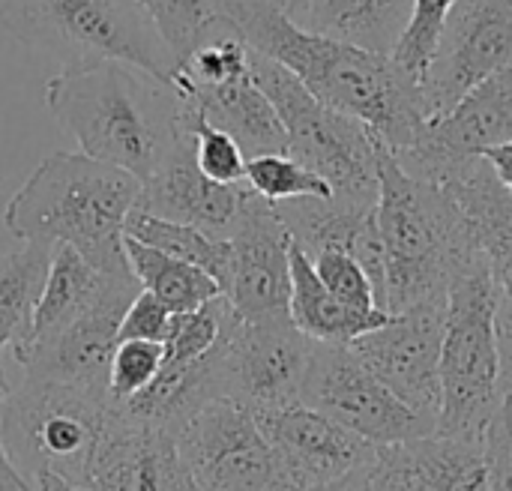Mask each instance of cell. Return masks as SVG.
Wrapping results in <instances>:
<instances>
[{
	"mask_svg": "<svg viewBox=\"0 0 512 491\" xmlns=\"http://www.w3.org/2000/svg\"><path fill=\"white\" fill-rule=\"evenodd\" d=\"M252 414L306 491H318L345 480L348 474L372 462L378 450L303 402L261 408Z\"/></svg>",
	"mask_w": 512,
	"mask_h": 491,
	"instance_id": "17",
	"label": "cell"
},
{
	"mask_svg": "<svg viewBox=\"0 0 512 491\" xmlns=\"http://www.w3.org/2000/svg\"><path fill=\"white\" fill-rule=\"evenodd\" d=\"M249 75L285 126L288 156L318 171L333 186V198L378 204V162L384 153L378 135L366 123L324 105L294 72L255 48H249Z\"/></svg>",
	"mask_w": 512,
	"mask_h": 491,
	"instance_id": "7",
	"label": "cell"
},
{
	"mask_svg": "<svg viewBox=\"0 0 512 491\" xmlns=\"http://www.w3.org/2000/svg\"><path fill=\"white\" fill-rule=\"evenodd\" d=\"M315 342L303 336L291 315L243 321L231 315L216 342L219 399H231L249 411L300 402V387Z\"/></svg>",
	"mask_w": 512,
	"mask_h": 491,
	"instance_id": "11",
	"label": "cell"
},
{
	"mask_svg": "<svg viewBox=\"0 0 512 491\" xmlns=\"http://www.w3.org/2000/svg\"><path fill=\"white\" fill-rule=\"evenodd\" d=\"M246 183H216L192 159V144H183L150 180L141 183L138 210L159 219L195 225L213 237H228L240 207Z\"/></svg>",
	"mask_w": 512,
	"mask_h": 491,
	"instance_id": "19",
	"label": "cell"
},
{
	"mask_svg": "<svg viewBox=\"0 0 512 491\" xmlns=\"http://www.w3.org/2000/svg\"><path fill=\"white\" fill-rule=\"evenodd\" d=\"M177 90L204 114L207 123L225 129L246 159L261 153H288L285 126L249 72L222 84H180Z\"/></svg>",
	"mask_w": 512,
	"mask_h": 491,
	"instance_id": "20",
	"label": "cell"
},
{
	"mask_svg": "<svg viewBox=\"0 0 512 491\" xmlns=\"http://www.w3.org/2000/svg\"><path fill=\"white\" fill-rule=\"evenodd\" d=\"M108 276H114V273H99L72 246H57L48 276H45V285H42V297L33 312V330H30V342H27L24 354L36 345L48 342L51 336H57L66 324H72L102 294ZM24 354L15 363H21Z\"/></svg>",
	"mask_w": 512,
	"mask_h": 491,
	"instance_id": "24",
	"label": "cell"
},
{
	"mask_svg": "<svg viewBox=\"0 0 512 491\" xmlns=\"http://www.w3.org/2000/svg\"><path fill=\"white\" fill-rule=\"evenodd\" d=\"M312 267L318 273V279L327 285V291L342 300L345 306L351 309H381L378 300H375V288H372V279L366 276V270L348 255V252H339V249H327V252H318L312 258Z\"/></svg>",
	"mask_w": 512,
	"mask_h": 491,
	"instance_id": "34",
	"label": "cell"
},
{
	"mask_svg": "<svg viewBox=\"0 0 512 491\" xmlns=\"http://www.w3.org/2000/svg\"><path fill=\"white\" fill-rule=\"evenodd\" d=\"M138 291L141 285L132 270L108 276L102 294L72 324L24 354L18 363L24 375L72 384L108 399V369L120 345V321Z\"/></svg>",
	"mask_w": 512,
	"mask_h": 491,
	"instance_id": "15",
	"label": "cell"
},
{
	"mask_svg": "<svg viewBox=\"0 0 512 491\" xmlns=\"http://www.w3.org/2000/svg\"><path fill=\"white\" fill-rule=\"evenodd\" d=\"M231 315H234V309H231V303L222 294L213 297V300H207L204 306H198L192 312L174 315L171 318V327H168V336L162 342L165 363L183 366V363L201 360L207 351H213V345L225 333Z\"/></svg>",
	"mask_w": 512,
	"mask_h": 491,
	"instance_id": "31",
	"label": "cell"
},
{
	"mask_svg": "<svg viewBox=\"0 0 512 491\" xmlns=\"http://www.w3.org/2000/svg\"><path fill=\"white\" fill-rule=\"evenodd\" d=\"M165 348L162 342L123 339L111 357L108 369V402H123L141 393L162 369Z\"/></svg>",
	"mask_w": 512,
	"mask_h": 491,
	"instance_id": "33",
	"label": "cell"
},
{
	"mask_svg": "<svg viewBox=\"0 0 512 491\" xmlns=\"http://www.w3.org/2000/svg\"><path fill=\"white\" fill-rule=\"evenodd\" d=\"M288 315L294 327L321 345H351L369 330H378L390 312L384 309H351L336 300L318 279L312 258L291 240V300Z\"/></svg>",
	"mask_w": 512,
	"mask_h": 491,
	"instance_id": "21",
	"label": "cell"
},
{
	"mask_svg": "<svg viewBox=\"0 0 512 491\" xmlns=\"http://www.w3.org/2000/svg\"><path fill=\"white\" fill-rule=\"evenodd\" d=\"M447 297L423 300L390 315L378 330L351 342L363 366L411 411L435 423L441 414V345Z\"/></svg>",
	"mask_w": 512,
	"mask_h": 491,
	"instance_id": "12",
	"label": "cell"
},
{
	"mask_svg": "<svg viewBox=\"0 0 512 491\" xmlns=\"http://www.w3.org/2000/svg\"><path fill=\"white\" fill-rule=\"evenodd\" d=\"M261 3H270V6H276V9H282V12L291 15L294 21H300L303 12H306V6H309V0H261Z\"/></svg>",
	"mask_w": 512,
	"mask_h": 491,
	"instance_id": "41",
	"label": "cell"
},
{
	"mask_svg": "<svg viewBox=\"0 0 512 491\" xmlns=\"http://www.w3.org/2000/svg\"><path fill=\"white\" fill-rule=\"evenodd\" d=\"M174 312L159 303L150 291H138L135 300L126 306L120 321V342L123 339H144V342H165Z\"/></svg>",
	"mask_w": 512,
	"mask_h": 491,
	"instance_id": "36",
	"label": "cell"
},
{
	"mask_svg": "<svg viewBox=\"0 0 512 491\" xmlns=\"http://www.w3.org/2000/svg\"><path fill=\"white\" fill-rule=\"evenodd\" d=\"M180 90L120 60L63 69L45 84V108L81 153L150 180L189 135Z\"/></svg>",
	"mask_w": 512,
	"mask_h": 491,
	"instance_id": "2",
	"label": "cell"
},
{
	"mask_svg": "<svg viewBox=\"0 0 512 491\" xmlns=\"http://www.w3.org/2000/svg\"><path fill=\"white\" fill-rule=\"evenodd\" d=\"M81 486L90 491H198L180 459L174 432L129 420L114 408Z\"/></svg>",
	"mask_w": 512,
	"mask_h": 491,
	"instance_id": "18",
	"label": "cell"
},
{
	"mask_svg": "<svg viewBox=\"0 0 512 491\" xmlns=\"http://www.w3.org/2000/svg\"><path fill=\"white\" fill-rule=\"evenodd\" d=\"M300 402L327 414L372 447L405 444L435 432V423L390 393L351 351V345L315 342L300 387Z\"/></svg>",
	"mask_w": 512,
	"mask_h": 491,
	"instance_id": "10",
	"label": "cell"
},
{
	"mask_svg": "<svg viewBox=\"0 0 512 491\" xmlns=\"http://www.w3.org/2000/svg\"><path fill=\"white\" fill-rule=\"evenodd\" d=\"M501 288L483 252L462 264L447 288L441 345L438 432L477 435L504 396Z\"/></svg>",
	"mask_w": 512,
	"mask_h": 491,
	"instance_id": "6",
	"label": "cell"
},
{
	"mask_svg": "<svg viewBox=\"0 0 512 491\" xmlns=\"http://www.w3.org/2000/svg\"><path fill=\"white\" fill-rule=\"evenodd\" d=\"M512 138V66L468 90L450 111L432 117L411 150L393 153L396 162L429 180L447 165L477 159Z\"/></svg>",
	"mask_w": 512,
	"mask_h": 491,
	"instance_id": "16",
	"label": "cell"
},
{
	"mask_svg": "<svg viewBox=\"0 0 512 491\" xmlns=\"http://www.w3.org/2000/svg\"><path fill=\"white\" fill-rule=\"evenodd\" d=\"M180 123L192 144L195 165L216 183H246V153L240 144L219 126L207 123L204 114L180 96Z\"/></svg>",
	"mask_w": 512,
	"mask_h": 491,
	"instance_id": "30",
	"label": "cell"
},
{
	"mask_svg": "<svg viewBox=\"0 0 512 491\" xmlns=\"http://www.w3.org/2000/svg\"><path fill=\"white\" fill-rule=\"evenodd\" d=\"M0 491H33L30 480L18 474V468L9 462L3 447H0Z\"/></svg>",
	"mask_w": 512,
	"mask_h": 491,
	"instance_id": "39",
	"label": "cell"
},
{
	"mask_svg": "<svg viewBox=\"0 0 512 491\" xmlns=\"http://www.w3.org/2000/svg\"><path fill=\"white\" fill-rule=\"evenodd\" d=\"M453 3L456 0H414V6H411L408 27L393 51V60L405 72H411L417 81L423 78V72L438 48V39H441V30L447 24Z\"/></svg>",
	"mask_w": 512,
	"mask_h": 491,
	"instance_id": "32",
	"label": "cell"
},
{
	"mask_svg": "<svg viewBox=\"0 0 512 491\" xmlns=\"http://www.w3.org/2000/svg\"><path fill=\"white\" fill-rule=\"evenodd\" d=\"M123 246H126V258H129V267H132L141 291H150L174 315L192 312L222 294L210 273H204L201 267H195L183 258H174L168 252L138 243L132 237H123Z\"/></svg>",
	"mask_w": 512,
	"mask_h": 491,
	"instance_id": "26",
	"label": "cell"
},
{
	"mask_svg": "<svg viewBox=\"0 0 512 491\" xmlns=\"http://www.w3.org/2000/svg\"><path fill=\"white\" fill-rule=\"evenodd\" d=\"M141 180L87 153L45 156L3 210L6 231L21 243L72 246L99 273H129L126 219Z\"/></svg>",
	"mask_w": 512,
	"mask_h": 491,
	"instance_id": "3",
	"label": "cell"
},
{
	"mask_svg": "<svg viewBox=\"0 0 512 491\" xmlns=\"http://www.w3.org/2000/svg\"><path fill=\"white\" fill-rule=\"evenodd\" d=\"M126 237L156 246L174 258H183L195 267H201L204 273H210L219 285V291L228 282V270H231V243L228 237H213L195 225H183V222H171V219H159L153 213L144 210H132L126 219Z\"/></svg>",
	"mask_w": 512,
	"mask_h": 491,
	"instance_id": "27",
	"label": "cell"
},
{
	"mask_svg": "<svg viewBox=\"0 0 512 491\" xmlns=\"http://www.w3.org/2000/svg\"><path fill=\"white\" fill-rule=\"evenodd\" d=\"M375 219L384 246L381 309L390 315L447 297L456 270L480 252L450 192L408 174L387 147L378 162Z\"/></svg>",
	"mask_w": 512,
	"mask_h": 491,
	"instance_id": "4",
	"label": "cell"
},
{
	"mask_svg": "<svg viewBox=\"0 0 512 491\" xmlns=\"http://www.w3.org/2000/svg\"><path fill=\"white\" fill-rule=\"evenodd\" d=\"M174 438L198 491H306L255 414L231 399L201 405Z\"/></svg>",
	"mask_w": 512,
	"mask_h": 491,
	"instance_id": "9",
	"label": "cell"
},
{
	"mask_svg": "<svg viewBox=\"0 0 512 491\" xmlns=\"http://www.w3.org/2000/svg\"><path fill=\"white\" fill-rule=\"evenodd\" d=\"M111 402L72 384L24 375L0 414V447L21 477L54 471L81 486Z\"/></svg>",
	"mask_w": 512,
	"mask_h": 491,
	"instance_id": "8",
	"label": "cell"
},
{
	"mask_svg": "<svg viewBox=\"0 0 512 491\" xmlns=\"http://www.w3.org/2000/svg\"><path fill=\"white\" fill-rule=\"evenodd\" d=\"M512 66V0H456L420 78L429 120Z\"/></svg>",
	"mask_w": 512,
	"mask_h": 491,
	"instance_id": "13",
	"label": "cell"
},
{
	"mask_svg": "<svg viewBox=\"0 0 512 491\" xmlns=\"http://www.w3.org/2000/svg\"><path fill=\"white\" fill-rule=\"evenodd\" d=\"M51 243H24L0 261V354H24L33 330V312L54 258Z\"/></svg>",
	"mask_w": 512,
	"mask_h": 491,
	"instance_id": "25",
	"label": "cell"
},
{
	"mask_svg": "<svg viewBox=\"0 0 512 491\" xmlns=\"http://www.w3.org/2000/svg\"><path fill=\"white\" fill-rule=\"evenodd\" d=\"M318 491H348V477L345 480H339V483H333V486H324V489Z\"/></svg>",
	"mask_w": 512,
	"mask_h": 491,
	"instance_id": "43",
	"label": "cell"
},
{
	"mask_svg": "<svg viewBox=\"0 0 512 491\" xmlns=\"http://www.w3.org/2000/svg\"><path fill=\"white\" fill-rule=\"evenodd\" d=\"M165 45L171 48L177 66L210 36L234 27L225 15V0H135Z\"/></svg>",
	"mask_w": 512,
	"mask_h": 491,
	"instance_id": "28",
	"label": "cell"
},
{
	"mask_svg": "<svg viewBox=\"0 0 512 491\" xmlns=\"http://www.w3.org/2000/svg\"><path fill=\"white\" fill-rule=\"evenodd\" d=\"M0 27L63 69L120 60L174 87L177 60L135 0H0Z\"/></svg>",
	"mask_w": 512,
	"mask_h": 491,
	"instance_id": "5",
	"label": "cell"
},
{
	"mask_svg": "<svg viewBox=\"0 0 512 491\" xmlns=\"http://www.w3.org/2000/svg\"><path fill=\"white\" fill-rule=\"evenodd\" d=\"M9 381H6V369H3V363H0V414H3V405H6V396H9Z\"/></svg>",
	"mask_w": 512,
	"mask_h": 491,
	"instance_id": "42",
	"label": "cell"
},
{
	"mask_svg": "<svg viewBox=\"0 0 512 491\" xmlns=\"http://www.w3.org/2000/svg\"><path fill=\"white\" fill-rule=\"evenodd\" d=\"M246 186L273 204L291 198H333V186L288 153H261L246 159Z\"/></svg>",
	"mask_w": 512,
	"mask_h": 491,
	"instance_id": "29",
	"label": "cell"
},
{
	"mask_svg": "<svg viewBox=\"0 0 512 491\" xmlns=\"http://www.w3.org/2000/svg\"><path fill=\"white\" fill-rule=\"evenodd\" d=\"M480 441L486 453V491H512V390H504L480 429Z\"/></svg>",
	"mask_w": 512,
	"mask_h": 491,
	"instance_id": "35",
	"label": "cell"
},
{
	"mask_svg": "<svg viewBox=\"0 0 512 491\" xmlns=\"http://www.w3.org/2000/svg\"><path fill=\"white\" fill-rule=\"evenodd\" d=\"M414 491H486V453L477 435L432 432L390 444Z\"/></svg>",
	"mask_w": 512,
	"mask_h": 491,
	"instance_id": "22",
	"label": "cell"
},
{
	"mask_svg": "<svg viewBox=\"0 0 512 491\" xmlns=\"http://www.w3.org/2000/svg\"><path fill=\"white\" fill-rule=\"evenodd\" d=\"M231 270L222 297L243 321L285 318L291 300V234L276 207L246 186L228 234Z\"/></svg>",
	"mask_w": 512,
	"mask_h": 491,
	"instance_id": "14",
	"label": "cell"
},
{
	"mask_svg": "<svg viewBox=\"0 0 512 491\" xmlns=\"http://www.w3.org/2000/svg\"><path fill=\"white\" fill-rule=\"evenodd\" d=\"M483 159L492 165L498 183L512 195V138L510 141H504V144H498V147H489V150L483 153Z\"/></svg>",
	"mask_w": 512,
	"mask_h": 491,
	"instance_id": "38",
	"label": "cell"
},
{
	"mask_svg": "<svg viewBox=\"0 0 512 491\" xmlns=\"http://www.w3.org/2000/svg\"><path fill=\"white\" fill-rule=\"evenodd\" d=\"M225 15L249 48L294 72L324 105L366 123L390 153L411 150L420 141L429 123L423 87L393 54L306 30L261 0H225Z\"/></svg>",
	"mask_w": 512,
	"mask_h": 491,
	"instance_id": "1",
	"label": "cell"
},
{
	"mask_svg": "<svg viewBox=\"0 0 512 491\" xmlns=\"http://www.w3.org/2000/svg\"><path fill=\"white\" fill-rule=\"evenodd\" d=\"M30 486H33V491H90V489H84V486H75V483L63 480V477H60V474H54V471H42V474H36V477L30 480Z\"/></svg>",
	"mask_w": 512,
	"mask_h": 491,
	"instance_id": "40",
	"label": "cell"
},
{
	"mask_svg": "<svg viewBox=\"0 0 512 491\" xmlns=\"http://www.w3.org/2000/svg\"><path fill=\"white\" fill-rule=\"evenodd\" d=\"M348 491H414L390 447H378L372 462L348 474Z\"/></svg>",
	"mask_w": 512,
	"mask_h": 491,
	"instance_id": "37",
	"label": "cell"
},
{
	"mask_svg": "<svg viewBox=\"0 0 512 491\" xmlns=\"http://www.w3.org/2000/svg\"><path fill=\"white\" fill-rule=\"evenodd\" d=\"M411 6L414 0H309L297 24L366 51L393 54L408 27Z\"/></svg>",
	"mask_w": 512,
	"mask_h": 491,
	"instance_id": "23",
	"label": "cell"
}]
</instances>
